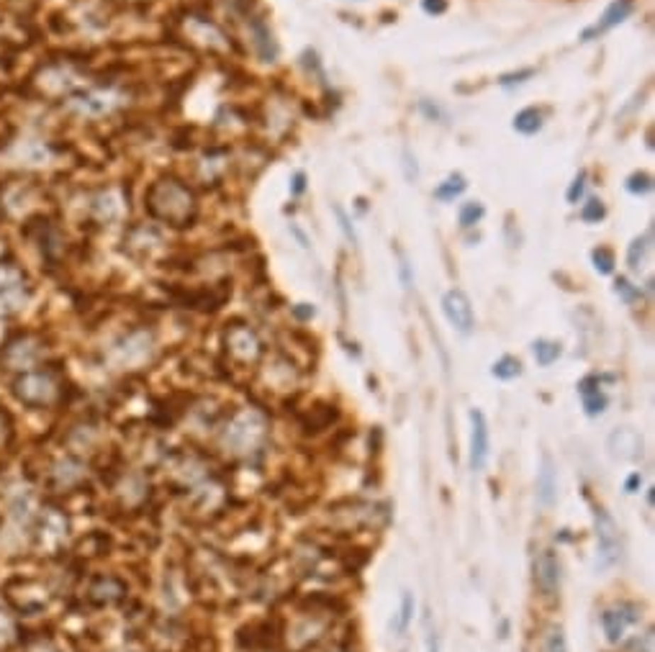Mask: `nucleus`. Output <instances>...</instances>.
<instances>
[{
  "label": "nucleus",
  "instance_id": "nucleus-1",
  "mask_svg": "<svg viewBox=\"0 0 655 652\" xmlns=\"http://www.w3.org/2000/svg\"><path fill=\"white\" fill-rule=\"evenodd\" d=\"M147 203L157 219L172 226H188L196 216V198L177 180H160L157 185H152Z\"/></svg>",
  "mask_w": 655,
  "mask_h": 652
},
{
  "label": "nucleus",
  "instance_id": "nucleus-2",
  "mask_svg": "<svg viewBox=\"0 0 655 652\" xmlns=\"http://www.w3.org/2000/svg\"><path fill=\"white\" fill-rule=\"evenodd\" d=\"M16 396L28 406H49L60 396V385L52 372H26L16 380Z\"/></svg>",
  "mask_w": 655,
  "mask_h": 652
},
{
  "label": "nucleus",
  "instance_id": "nucleus-3",
  "mask_svg": "<svg viewBox=\"0 0 655 652\" xmlns=\"http://www.w3.org/2000/svg\"><path fill=\"white\" fill-rule=\"evenodd\" d=\"M532 580L534 588L540 591V596L545 599H555L558 591H561V560L555 555V550L545 547L534 555L532 560Z\"/></svg>",
  "mask_w": 655,
  "mask_h": 652
},
{
  "label": "nucleus",
  "instance_id": "nucleus-4",
  "mask_svg": "<svg viewBox=\"0 0 655 652\" xmlns=\"http://www.w3.org/2000/svg\"><path fill=\"white\" fill-rule=\"evenodd\" d=\"M594 526H596V542H599V558L601 565H615L622 555V537H620V526L612 516H609L607 509L596 506L594 509Z\"/></svg>",
  "mask_w": 655,
  "mask_h": 652
},
{
  "label": "nucleus",
  "instance_id": "nucleus-5",
  "mask_svg": "<svg viewBox=\"0 0 655 652\" xmlns=\"http://www.w3.org/2000/svg\"><path fill=\"white\" fill-rule=\"evenodd\" d=\"M226 352L237 363H257V357L263 355V342L247 324H231L226 329Z\"/></svg>",
  "mask_w": 655,
  "mask_h": 652
},
{
  "label": "nucleus",
  "instance_id": "nucleus-6",
  "mask_svg": "<svg viewBox=\"0 0 655 652\" xmlns=\"http://www.w3.org/2000/svg\"><path fill=\"white\" fill-rule=\"evenodd\" d=\"M442 314H445V319L453 324L460 334H470V331H473L475 314H473V306H470V298H468L463 290H458V288L447 290L445 296H442Z\"/></svg>",
  "mask_w": 655,
  "mask_h": 652
},
{
  "label": "nucleus",
  "instance_id": "nucleus-7",
  "mask_svg": "<svg viewBox=\"0 0 655 652\" xmlns=\"http://www.w3.org/2000/svg\"><path fill=\"white\" fill-rule=\"evenodd\" d=\"M637 621H640V609L635 604L612 606V609H607V612L601 614V629H604V634H607V639L612 645L622 642L624 632L632 624H637Z\"/></svg>",
  "mask_w": 655,
  "mask_h": 652
},
{
  "label": "nucleus",
  "instance_id": "nucleus-8",
  "mask_svg": "<svg viewBox=\"0 0 655 652\" xmlns=\"http://www.w3.org/2000/svg\"><path fill=\"white\" fill-rule=\"evenodd\" d=\"M488 455H491V431L483 411H470V468L480 473L486 468Z\"/></svg>",
  "mask_w": 655,
  "mask_h": 652
},
{
  "label": "nucleus",
  "instance_id": "nucleus-9",
  "mask_svg": "<svg viewBox=\"0 0 655 652\" xmlns=\"http://www.w3.org/2000/svg\"><path fill=\"white\" fill-rule=\"evenodd\" d=\"M607 450L615 460H637L642 455V439L635 429H615L607 439Z\"/></svg>",
  "mask_w": 655,
  "mask_h": 652
},
{
  "label": "nucleus",
  "instance_id": "nucleus-10",
  "mask_svg": "<svg viewBox=\"0 0 655 652\" xmlns=\"http://www.w3.org/2000/svg\"><path fill=\"white\" fill-rule=\"evenodd\" d=\"M39 344L31 342V339H13L8 344L6 352L0 355V360L11 368V370H26L39 360Z\"/></svg>",
  "mask_w": 655,
  "mask_h": 652
},
{
  "label": "nucleus",
  "instance_id": "nucleus-11",
  "mask_svg": "<svg viewBox=\"0 0 655 652\" xmlns=\"http://www.w3.org/2000/svg\"><path fill=\"white\" fill-rule=\"evenodd\" d=\"M149 352H152V336L144 334V331H136V334H131L128 339H123V342L116 347V357H119V363L121 365L144 363L149 357Z\"/></svg>",
  "mask_w": 655,
  "mask_h": 652
},
{
  "label": "nucleus",
  "instance_id": "nucleus-12",
  "mask_svg": "<svg viewBox=\"0 0 655 652\" xmlns=\"http://www.w3.org/2000/svg\"><path fill=\"white\" fill-rule=\"evenodd\" d=\"M629 11H632V3H629V0H615V3H612V6H609L607 11H604V16H601L599 23L583 31L581 39H583V41H591L594 36L607 34L609 28H615L617 23H622V21L627 18Z\"/></svg>",
  "mask_w": 655,
  "mask_h": 652
},
{
  "label": "nucleus",
  "instance_id": "nucleus-13",
  "mask_svg": "<svg viewBox=\"0 0 655 652\" xmlns=\"http://www.w3.org/2000/svg\"><path fill=\"white\" fill-rule=\"evenodd\" d=\"M558 498V470L550 458H542L540 473H537V501L542 506H553Z\"/></svg>",
  "mask_w": 655,
  "mask_h": 652
},
{
  "label": "nucleus",
  "instance_id": "nucleus-14",
  "mask_svg": "<svg viewBox=\"0 0 655 652\" xmlns=\"http://www.w3.org/2000/svg\"><path fill=\"white\" fill-rule=\"evenodd\" d=\"M65 534H67V519L62 516V514H57L55 509H49L44 516H41V531H39V539L44 547H57L65 539Z\"/></svg>",
  "mask_w": 655,
  "mask_h": 652
},
{
  "label": "nucleus",
  "instance_id": "nucleus-15",
  "mask_svg": "<svg viewBox=\"0 0 655 652\" xmlns=\"http://www.w3.org/2000/svg\"><path fill=\"white\" fill-rule=\"evenodd\" d=\"M578 390H581V398H583V409H586L588 416H599V414H604L607 411V396L599 390V377H586L581 385H578Z\"/></svg>",
  "mask_w": 655,
  "mask_h": 652
},
{
  "label": "nucleus",
  "instance_id": "nucleus-16",
  "mask_svg": "<svg viewBox=\"0 0 655 652\" xmlns=\"http://www.w3.org/2000/svg\"><path fill=\"white\" fill-rule=\"evenodd\" d=\"M52 473H55V483L60 485V488H72V485H77L82 477H85L82 465L75 463V460H60Z\"/></svg>",
  "mask_w": 655,
  "mask_h": 652
},
{
  "label": "nucleus",
  "instance_id": "nucleus-17",
  "mask_svg": "<svg viewBox=\"0 0 655 652\" xmlns=\"http://www.w3.org/2000/svg\"><path fill=\"white\" fill-rule=\"evenodd\" d=\"M72 106L77 108L80 114L98 116V114H106L114 103H111L109 93H85V95H80V98H75Z\"/></svg>",
  "mask_w": 655,
  "mask_h": 652
},
{
  "label": "nucleus",
  "instance_id": "nucleus-18",
  "mask_svg": "<svg viewBox=\"0 0 655 652\" xmlns=\"http://www.w3.org/2000/svg\"><path fill=\"white\" fill-rule=\"evenodd\" d=\"M252 34H255V44H257V52H260V57H263L265 62L275 60V54H277L275 41H273V34L268 31V26H265L260 18L252 21Z\"/></svg>",
  "mask_w": 655,
  "mask_h": 652
},
{
  "label": "nucleus",
  "instance_id": "nucleus-19",
  "mask_svg": "<svg viewBox=\"0 0 655 652\" xmlns=\"http://www.w3.org/2000/svg\"><path fill=\"white\" fill-rule=\"evenodd\" d=\"M561 352H563L561 344L550 342V339H537V342L532 344V355H534V360H537V365H542V368H550L553 363H558Z\"/></svg>",
  "mask_w": 655,
  "mask_h": 652
},
{
  "label": "nucleus",
  "instance_id": "nucleus-20",
  "mask_svg": "<svg viewBox=\"0 0 655 652\" xmlns=\"http://www.w3.org/2000/svg\"><path fill=\"white\" fill-rule=\"evenodd\" d=\"M514 128H517L519 134H534V131H540L542 114L537 108H524V111H519V114L514 116Z\"/></svg>",
  "mask_w": 655,
  "mask_h": 652
},
{
  "label": "nucleus",
  "instance_id": "nucleus-21",
  "mask_svg": "<svg viewBox=\"0 0 655 652\" xmlns=\"http://www.w3.org/2000/svg\"><path fill=\"white\" fill-rule=\"evenodd\" d=\"M540 652H568V642H566V632H563V626H558V624L547 626L545 634H542Z\"/></svg>",
  "mask_w": 655,
  "mask_h": 652
},
{
  "label": "nucleus",
  "instance_id": "nucleus-22",
  "mask_svg": "<svg viewBox=\"0 0 655 652\" xmlns=\"http://www.w3.org/2000/svg\"><path fill=\"white\" fill-rule=\"evenodd\" d=\"M414 609H417L414 596L409 591H404V596H401V606H399V617H396V624H393V632L404 634L406 629H409V624L414 621Z\"/></svg>",
  "mask_w": 655,
  "mask_h": 652
},
{
  "label": "nucleus",
  "instance_id": "nucleus-23",
  "mask_svg": "<svg viewBox=\"0 0 655 652\" xmlns=\"http://www.w3.org/2000/svg\"><path fill=\"white\" fill-rule=\"evenodd\" d=\"M491 375L499 377V380H514V377L522 375V363L517 357H501L499 363H493Z\"/></svg>",
  "mask_w": 655,
  "mask_h": 652
},
{
  "label": "nucleus",
  "instance_id": "nucleus-24",
  "mask_svg": "<svg viewBox=\"0 0 655 652\" xmlns=\"http://www.w3.org/2000/svg\"><path fill=\"white\" fill-rule=\"evenodd\" d=\"M463 190H466V180H463V175H453V177H447V180L434 190V198H439V201H453L455 195H460Z\"/></svg>",
  "mask_w": 655,
  "mask_h": 652
},
{
  "label": "nucleus",
  "instance_id": "nucleus-25",
  "mask_svg": "<svg viewBox=\"0 0 655 652\" xmlns=\"http://www.w3.org/2000/svg\"><path fill=\"white\" fill-rule=\"evenodd\" d=\"M16 288H23V277L16 267L0 265V293H11Z\"/></svg>",
  "mask_w": 655,
  "mask_h": 652
},
{
  "label": "nucleus",
  "instance_id": "nucleus-26",
  "mask_svg": "<svg viewBox=\"0 0 655 652\" xmlns=\"http://www.w3.org/2000/svg\"><path fill=\"white\" fill-rule=\"evenodd\" d=\"M483 219V206L480 203H466L463 209H460V226L463 229H470V226H475V223Z\"/></svg>",
  "mask_w": 655,
  "mask_h": 652
},
{
  "label": "nucleus",
  "instance_id": "nucleus-27",
  "mask_svg": "<svg viewBox=\"0 0 655 652\" xmlns=\"http://www.w3.org/2000/svg\"><path fill=\"white\" fill-rule=\"evenodd\" d=\"M591 260H594V267L599 270L601 275H609L612 270H615V255H612V249L607 247H599L591 252Z\"/></svg>",
  "mask_w": 655,
  "mask_h": 652
},
{
  "label": "nucleus",
  "instance_id": "nucleus-28",
  "mask_svg": "<svg viewBox=\"0 0 655 652\" xmlns=\"http://www.w3.org/2000/svg\"><path fill=\"white\" fill-rule=\"evenodd\" d=\"M604 214H607V211H604V203L596 201V198H591V201L583 206L581 219H583V221H588V223H591V221H601V219H604Z\"/></svg>",
  "mask_w": 655,
  "mask_h": 652
},
{
  "label": "nucleus",
  "instance_id": "nucleus-29",
  "mask_svg": "<svg viewBox=\"0 0 655 652\" xmlns=\"http://www.w3.org/2000/svg\"><path fill=\"white\" fill-rule=\"evenodd\" d=\"M583 188H586V170H581V172L576 175V180L571 182V188H568V193H566L568 203H578V201H581Z\"/></svg>",
  "mask_w": 655,
  "mask_h": 652
},
{
  "label": "nucleus",
  "instance_id": "nucleus-30",
  "mask_svg": "<svg viewBox=\"0 0 655 652\" xmlns=\"http://www.w3.org/2000/svg\"><path fill=\"white\" fill-rule=\"evenodd\" d=\"M650 175H645V172H635V175L627 180V190L629 193H648L650 190Z\"/></svg>",
  "mask_w": 655,
  "mask_h": 652
},
{
  "label": "nucleus",
  "instance_id": "nucleus-31",
  "mask_svg": "<svg viewBox=\"0 0 655 652\" xmlns=\"http://www.w3.org/2000/svg\"><path fill=\"white\" fill-rule=\"evenodd\" d=\"M645 239H635L632 242V247H629V255H627V263H629V270H637L640 267V260H642V255H645Z\"/></svg>",
  "mask_w": 655,
  "mask_h": 652
},
{
  "label": "nucleus",
  "instance_id": "nucleus-32",
  "mask_svg": "<svg viewBox=\"0 0 655 652\" xmlns=\"http://www.w3.org/2000/svg\"><path fill=\"white\" fill-rule=\"evenodd\" d=\"M334 214H337V219H339V229L345 231V236H347V242H352V244H358V236H355V229H352V223H350V219H347V214L342 209H334Z\"/></svg>",
  "mask_w": 655,
  "mask_h": 652
},
{
  "label": "nucleus",
  "instance_id": "nucleus-33",
  "mask_svg": "<svg viewBox=\"0 0 655 652\" xmlns=\"http://www.w3.org/2000/svg\"><path fill=\"white\" fill-rule=\"evenodd\" d=\"M532 74H534V70L527 67V70H519V72H512V74H501L499 82L504 85V88H509V85H514V82H524L527 77H532Z\"/></svg>",
  "mask_w": 655,
  "mask_h": 652
},
{
  "label": "nucleus",
  "instance_id": "nucleus-34",
  "mask_svg": "<svg viewBox=\"0 0 655 652\" xmlns=\"http://www.w3.org/2000/svg\"><path fill=\"white\" fill-rule=\"evenodd\" d=\"M13 634H16V629H13V624H11V619L0 612V645H8V642L13 639Z\"/></svg>",
  "mask_w": 655,
  "mask_h": 652
},
{
  "label": "nucleus",
  "instance_id": "nucleus-35",
  "mask_svg": "<svg viewBox=\"0 0 655 652\" xmlns=\"http://www.w3.org/2000/svg\"><path fill=\"white\" fill-rule=\"evenodd\" d=\"M617 293H622V296H624V301H632V298L640 296V290L632 288V285H629L624 277H620V280H617Z\"/></svg>",
  "mask_w": 655,
  "mask_h": 652
},
{
  "label": "nucleus",
  "instance_id": "nucleus-36",
  "mask_svg": "<svg viewBox=\"0 0 655 652\" xmlns=\"http://www.w3.org/2000/svg\"><path fill=\"white\" fill-rule=\"evenodd\" d=\"M424 11L426 13H445L447 3L445 0H424Z\"/></svg>",
  "mask_w": 655,
  "mask_h": 652
},
{
  "label": "nucleus",
  "instance_id": "nucleus-37",
  "mask_svg": "<svg viewBox=\"0 0 655 652\" xmlns=\"http://www.w3.org/2000/svg\"><path fill=\"white\" fill-rule=\"evenodd\" d=\"M304 188H306V175L304 172H296V177H293V193L301 195L304 193Z\"/></svg>",
  "mask_w": 655,
  "mask_h": 652
},
{
  "label": "nucleus",
  "instance_id": "nucleus-38",
  "mask_svg": "<svg viewBox=\"0 0 655 652\" xmlns=\"http://www.w3.org/2000/svg\"><path fill=\"white\" fill-rule=\"evenodd\" d=\"M642 483V477H640V473H632V475L627 477V483H624V488H627V493H632L637 488V485Z\"/></svg>",
  "mask_w": 655,
  "mask_h": 652
},
{
  "label": "nucleus",
  "instance_id": "nucleus-39",
  "mask_svg": "<svg viewBox=\"0 0 655 652\" xmlns=\"http://www.w3.org/2000/svg\"><path fill=\"white\" fill-rule=\"evenodd\" d=\"M426 652H439V642L434 632H429V637H426Z\"/></svg>",
  "mask_w": 655,
  "mask_h": 652
},
{
  "label": "nucleus",
  "instance_id": "nucleus-40",
  "mask_svg": "<svg viewBox=\"0 0 655 652\" xmlns=\"http://www.w3.org/2000/svg\"><path fill=\"white\" fill-rule=\"evenodd\" d=\"M31 652H52V650H49V647H44V645H39L36 650H31Z\"/></svg>",
  "mask_w": 655,
  "mask_h": 652
}]
</instances>
